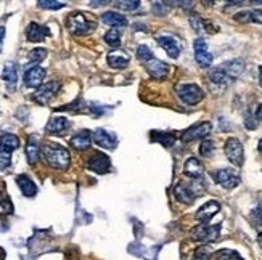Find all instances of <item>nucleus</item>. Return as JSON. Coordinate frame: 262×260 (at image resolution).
<instances>
[{
  "label": "nucleus",
  "mask_w": 262,
  "mask_h": 260,
  "mask_svg": "<svg viewBox=\"0 0 262 260\" xmlns=\"http://www.w3.org/2000/svg\"><path fill=\"white\" fill-rule=\"evenodd\" d=\"M4 40H5V26H0V52L4 49Z\"/></svg>",
  "instance_id": "obj_44"
},
{
  "label": "nucleus",
  "mask_w": 262,
  "mask_h": 260,
  "mask_svg": "<svg viewBox=\"0 0 262 260\" xmlns=\"http://www.w3.org/2000/svg\"><path fill=\"white\" fill-rule=\"evenodd\" d=\"M94 140L98 146H101V148H105V150H115L118 145L116 135L105 129H97L94 133Z\"/></svg>",
  "instance_id": "obj_14"
},
{
  "label": "nucleus",
  "mask_w": 262,
  "mask_h": 260,
  "mask_svg": "<svg viewBox=\"0 0 262 260\" xmlns=\"http://www.w3.org/2000/svg\"><path fill=\"white\" fill-rule=\"evenodd\" d=\"M174 196L177 201L184 202V204H191L193 201L196 199L198 196V191L195 190L193 185H187V183H177L174 188Z\"/></svg>",
  "instance_id": "obj_12"
},
{
  "label": "nucleus",
  "mask_w": 262,
  "mask_h": 260,
  "mask_svg": "<svg viewBox=\"0 0 262 260\" xmlns=\"http://www.w3.org/2000/svg\"><path fill=\"white\" fill-rule=\"evenodd\" d=\"M146 71L150 73L151 77L158 79V81H163V79H166L167 73H169V66L166 63H163L161 60H150L146 63Z\"/></svg>",
  "instance_id": "obj_16"
},
{
  "label": "nucleus",
  "mask_w": 262,
  "mask_h": 260,
  "mask_svg": "<svg viewBox=\"0 0 262 260\" xmlns=\"http://www.w3.org/2000/svg\"><path fill=\"white\" fill-rule=\"evenodd\" d=\"M135 55H137V58H139L140 61H150V60H153V52L150 50V47H146V45H139L137 47V52H135Z\"/></svg>",
  "instance_id": "obj_34"
},
{
  "label": "nucleus",
  "mask_w": 262,
  "mask_h": 260,
  "mask_svg": "<svg viewBox=\"0 0 262 260\" xmlns=\"http://www.w3.org/2000/svg\"><path fill=\"white\" fill-rule=\"evenodd\" d=\"M214 150H215L214 143H212L211 140H204V141L201 143V146H200V154H201L203 157H209V156H212Z\"/></svg>",
  "instance_id": "obj_36"
},
{
  "label": "nucleus",
  "mask_w": 262,
  "mask_h": 260,
  "mask_svg": "<svg viewBox=\"0 0 262 260\" xmlns=\"http://www.w3.org/2000/svg\"><path fill=\"white\" fill-rule=\"evenodd\" d=\"M71 146L74 150H79V151H84L87 150L90 143H92V133H90L89 130H81V132H77L74 137L71 138Z\"/></svg>",
  "instance_id": "obj_21"
},
{
  "label": "nucleus",
  "mask_w": 262,
  "mask_h": 260,
  "mask_svg": "<svg viewBox=\"0 0 262 260\" xmlns=\"http://www.w3.org/2000/svg\"><path fill=\"white\" fill-rule=\"evenodd\" d=\"M245 69V63L240 58H235L230 61H225L221 66L214 67V69L209 71V79L217 85H229L232 82H235L240 74Z\"/></svg>",
  "instance_id": "obj_1"
},
{
  "label": "nucleus",
  "mask_w": 262,
  "mask_h": 260,
  "mask_svg": "<svg viewBox=\"0 0 262 260\" xmlns=\"http://www.w3.org/2000/svg\"><path fill=\"white\" fill-rule=\"evenodd\" d=\"M61 84L58 81H50L47 84H42L36 92H34L32 95V100L36 101V103L39 105H47L49 101L58 93V90H60Z\"/></svg>",
  "instance_id": "obj_7"
},
{
  "label": "nucleus",
  "mask_w": 262,
  "mask_h": 260,
  "mask_svg": "<svg viewBox=\"0 0 262 260\" xmlns=\"http://www.w3.org/2000/svg\"><path fill=\"white\" fill-rule=\"evenodd\" d=\"M215 258L217 260H245L240 254L233 249H221L215 252Z\"/></svg>",
  "instance_id": "obj_30"
},
{
  "label": "nucleus",
  "mask_w": 262,
  "mask_h": 260,
  "mask_svg": "<svg viewBox=\"0 0 262 260\" xmlns=\"http://www.w3.org/2000/svg\"><path fill=\"white\" fill-rule=\"evenodd\" d=\"M2 79L4 82L7 84V87L13 88L18 82V69H16V64L13 61H8L4 66V71H2Z\"/></svg>",
  "instance_id": "obj_24"
},
{
  "label": "nucleus",
  "mask_w": 262,
  "mask_h": 260,
  "mask_svg": "<svg viewBox=\"0 0 262 260\" xmlns=\"http://www.w3.org/2000/svg\"><path fill=\"white\" fill-rule=\"evenodd\" d=\"M184 174L193 180L201 178L204 174V169H203V164L200 162V159H196V157H188L184 166Z\"/></svg>",
  "instance_id": "obj_18"
},
{
  "label": "nucleus",
  "mask_w": 262,
  "mask_h": 260,
  "mask_svg": "<svg viewBox=\"0 0 262 260\" xmlns=\"http://www.w3.org/2000/svg\"><path fill=\"white\" fill-rule=\"evenodd\" d=\"M16 183H18V186H19V190H21V193L25 195L26 198L36 196V193H37V186H36V183H34L28 175H18V177H16Z\"/></svg>",
  "instance_id": "obj_23"
},
{
  "label": "nucleus",
  "mask_w": 262,
  "mask_h": 260,
  "mask_svg": "<svg viewBox=\"0 0 262 260\" xmlns=\"http://www.w3.org/2000/svg\"><path fill=\"white\" fill-rule=\"evenodd\" d=\"M151 8H153V11H155L156 15H164L166 11H167L166 4H161V2H155V4L151 5Z\"/></svg>",
  "instance_id": "obj_43"
},
{
  "label": "nucleus",
  "mask_w": 262,
  "mask_h": 260,
  "mask_svg": "<svg viewBox=\"0 0 262 260\" xmlns=\"http://www.w3.org/2000/svg\"><path fill=\"white\" fill-rule=\"evenodd\" d=\"M26 156H28L29 164L37 162L39 156H40V148H39V143H37L36 137H29V140L26 143Z\"/></svg>",
  "instance_id": "obj_28"
},
{
  "label": "nucleus",
  "mask_w": 262,
  "mask_h": 260,
  "mask_svg": "<svg viewBox=\"0 0 262 260\" xmlns=\"http://www.w3.org/2000/svg\"><path fill=\"white\" fill-rule=\"evenodd\" d=\"M47 36H50V31L47 26H42L39 22H31L26 29V37L29 42H40Z\"/></svg>",
  "instance_id": "obj_17"
},
{
  "label": "nucleus",
  "mask_w": 262,
  "mask_h": 260,
  "mask_svg": "<svg viewBox=\"0 0 262 260\" xmlns=\"http://www.w3.org/2000/svg\"><path fill=\"white\" fill-rule=\"evenodd\" d=\"M211 122H198L195 124V126H191L188 130L184 132V135H182V140L184 141H193V140H200V138H204L208 137V135L211 133Z\"/></svg>",
  "instance_id": "obj_10"
},
{
  "label": "nucleus",
  "mask_w": 262,
  "mask_h": 260,
  "mask_svg": "<svg viewBox=\"0 0 262 260\" xmlns=\"http://www.w3.org/2000/svg\"><path fill=\"white\" fill-rule=\"evenodd\" d=\"M10 214H13V202L7 195L0 196V216H10Z\"/></svg>",
  "instance_id": "obj_33"
},
{
  "label": "nucleus",
  "mask_w": 262,
  "mask_h": 260,
  "mask_svg": "<svg viewBox=\"0 0 262 260\" xmlns=\"http://www.w3.org/2000/svg\"><path fill=\"white\" fill-rule=\"evenodd\" d=\"M153 140L155 141H159V143H163L164 146H172L174 145V135L172 133H159V132H153Z\"/></svg>",
  "instance_id": "obj_32"
},
{
  "label": "nucleus",
  "mask_w": 262,
  "mask_h": 260,
  "mask_svg": "<svg viewBox=\"0 0 262 260\" xmlns=\"http://www.w3.org/2000/svg\"><path fill=\"white\" fill-rule=\"evenodd\" d=\"M211 252H209V247H198L195 255H193V260H209Z\"/></svg>",
  "instance_id": "obj_40"
},
{
  "label": "nucleus",
  "mask_w": 262,
  "mask_h": 260,
  "mask_svg": "<svg viewBox=\"0 0 262 260\" xmlns=\"http://www.w3.org/2000/svg\"><path fill=\"white\" fill-rule=\"evenodd\" d=\"M251 222L254 223V227L262 230V207H256L251 212Z\"/></svg>",
  "instance_id": "obj_39"
},
{
  "label": "nucleus",
  "mask_w": 262,
  "mask_h": 260,
  "mask_svg": "<svg viewBox=\"0 0 262 260\" xmlns=\"http://www.w3.org/2000/svg\"><path fill=\"white\" fill-rule=\"evenodd\" d=\"M45 58H47V50L45 49H34L29 52L28 55V60L34 64H39L40 61H43Z\"/></svg>",
  "instance_id": "obj_31"
},
{
  "label": "nucleus",
  "mask_w": 262,
  "mask_h": 260,
  "mask_svg": "<svg viewBox=\"0 0 262 260\" xmlns=\"http://www.w3.org/2000/svg\"><path fill=\"white\" fill-rule=\"evenodd\" d=\"M257 150H259V153L262 154V138H260V141H259V145H257Z\"/></svg>",
  "instance_id": "obj_48"
},
{
  "label": "nucleus",
  "mask_w": 262,
  "mask_h": 260,
  "mask_svg": "<svg viewBox=\"0 0 262 260\" xmlns=\"http://www.w3.org/2000/svg\"><path fill=\"white\" fill-rule=\"evenodd\" d=\"M176 92H177V97L188 106L198 105L204 98L203 88L196 84H179L176 85Z\"/></svg>",
  "instance_id": "obj_4"
},
{
  "label": "nucleus",
  "mask_w": 262,
  "mask_h": 260,
  "mask_svg": "<svg viewBox=\"0 0 262 260\" xmlns=\"http://www.w3.org/2000/svg\"><path fill=\"white\" fill-rule=\"evenodd\" d=\"M10 164H11V154L0 151V171H5V169H8Z\"/></svg>",
  "instance_id": "obj_41"
},
{
  "label": "nucleus",
  "mask_w": 262,
  "mask_h": 260,
  "mask_svg": "<svg viewBox=\"0 0 262 260\" xmlns=\"http://www.w3.org/2000/svg\"><path fill=\"white\" fill-rule=\"evenodd\" d=\"M108 64L115 69H122L124 66L129 64V56L127 53H122V52H115V53H110L108 55Z\"/></svg>",
  "instance_id": "obj_27"
},
{
  "label": "nucleus",
  "mask_w": 262,
  "mask_h": 260,
  "mask_svg": "<svg viewBox=\"0 0 262 260\" xmlns=\"http://www.w3.org/2000/svg\"><path fill=\"white\" fill-rule=\"evenodd\" d=\"M193 49H195V60L201 67H209L212 64V55L208 52V45L203 39H196Z\"/></svg>",
  "instance_id": "obj_13"
},
{
  "label": "nucleus",
  "mask_w": 262,
  "mask_h": 260,
  "mask_svg": "<svg viewBox=\"0 0 262 260\" xmlns=\"http://www.w3.org/2000/svg\"><path fill=\"white\" fill-rule=\"evenodd\" d=\"M19 146V140L16 135L13 133H4L2 137H0V151L4 153H13L15 150H18Z\"/></svg>",
  "instance_id": "obj_25"
},
{
  "label": "nucleus",
  "mask_w": 262,
  "mask_h": 260,
  "mask_svg": "<svg viewBox=\"0 0 262 260\" xmlns=\"http://www.w3.org/2000/svg\"><path fill=\"white\" fill-rule=\"evenodd\" d=\"M219 233H221V225L201 223L191 230V240L201 241V243H211L219 238Z\"/></svg>",
  "instance_id": "obj_6"
},
{
  "label": "nucleus",
  "mask_w": 262,
  "mask_h": 260,
  "mask_svg": "<svg viewBox=\"0 0 262 260\" xmlns=\"http://www.w3.org/2000/svg\"><path fill=\"white\" fill-rule=\"evenodd\" d=\"M158 43H159V47L164 49L166 53L170 56V58H177V56L180 55V47H179V43L174 37H170V36H159L158 39Z\"/></svg>",
  "instance_id": "obj_19"
},
{
  "label": "nucleus",
  "mask_w": 262,
  "mask_h": 260,
  "mask_svg": "<svg viewBox=\"0 0 262 260\" xmlns=\"http://www.w3.org/2000/svg\"><path fill=\"white\" fill-rule=\"evenodd\" d=\"M42 157L50 167L58 169V171H66V169L70 167V162H71L70 151H68L64 146L56 145V143L45 145L43 150H42Z\"/></svg>",
  "instance_id": "obj_2"
},
{
  "label": "nucleus",
  "mask_w": 262,
  "mask_h": 260,
  "mask_svg": "<svg viewBox=\"0 0 262 260\" xmlns=\"http://www.w3.org/2000/svg\"><path fill=\"white\" fill-rule=\"evenodd\" d=\"M215 183H219L225 190H232L240 185V175L233 169H217V171L211 172Z\"/></svg>",
  "instance_id": "obj_5"
},
{
  "label": "nucleus",
  "mask_w": 262,
  "mask_h": 260,
  "mask_svg": "<svg viewBox=\"0 0 262 260\" xmlns=\"http://www.w3.org/2000/svg\"><path fill=\"white\" fill-rule=\"evenodd\" d=\"M111 167V159L105 153H94L87 161V169L95 174H106Z\"/></svg>",
  "instance_id": "obj_9"
},
{
  "label": "nucleus",
  "mask_w": 262,
  "mask_h": 260,
  "mask_svg": "<svg viewBox=\"0 0 262 260\" xmlns=\"http://www.w3.org/2000/svg\"><path fill=\"white\" fill-rule=\"evenodd\" d=\"M259 84L262 87V67H259Z\"/></svg>",
  "instance_id": "obj_46"
},
{
  "label": "nucleus",
  "mask_w": 262,
  "mask_h": 260,
  "mask_svg": "<svg viewBox=\"0 0 262 260\" xmlns=\"http://www.w3.org/2000/svg\"><path fill=\"white\" fill-rule=\"evenodd\" d=\"M68 127H70V121L63 116H55L49 121L45 130H47V133H50V135H61L64 130H68Z\"/></svg>",
  "instance_id": "obj_20"
},
{
  "label": "nucleus",
  "mask_w": 262,
  "mask_h": 260,
  "mask_svg": "<svg viewBox=\"0 0 262 260\" xmlns=\"http://www.w3.org/2000/svg\"><path fill=\"white\" fill-rule=\"evenodd\" d=\"M37 5L40 8H47V10H60L64 7L63 2H53V0H39Z\"/></svg>",
  "instance_id": "obj_37"
},
{
  "label": "nucleus",
  "mask_w": 262,
  "mask_h": 260,
  "mask_svg": "<svg viewBox=\"0 0 262 260\" xmlns=\"http://www.w3.org/2000/svg\"><path fill=\"white\" fill-rule=\"evenodd\" d=\"M225 154L229 157V161L233 166H243L245 162V150H243V145L238 138H229L225 141Z\"/></svg>",
  "instance_id": "obj_8"
},
{
  "label": "nucleus",
  "mask_w": 262,
  "mask_h": 260,
  "mask_svg": "<svg viewBox=\"0 0 262 260\" xmlns=\"http://www.w3.org/2000/svg\"><path fill=\"white\" fill-rule=\"evenodd\" d=\"M103 39H105V42L110 45L111 49H119V45H121V34H119V31H116V29L108 31L103 36Z\"/></svg>",
  "instance_id": "obj_29"
},
{
  "label": "nucleus",
  "mask_w": 262,
  "mask_h": 260,
  "mask_svg": "<svg viewBox=\"0 0 262 260\" xmlns=\"http://www.w3.org/2000/svg\"><path fill=\"white\" fill-rule=\"evenodd\" d=\"M101 21L111 28H126L127 26L126 16L118 13V11H106V13L101 15Z\"/></svg>",
  "instance_id": "obj_22"
},
{
  "label": "nucleus",
  "mask_w": 262,
  "mask_h": 260,
  "mask_svg": "<svg viewBox=\"0 0 262 260\" xmlns=\"http://www.w3.org/2000/svg\"><path fill=\"white\" fill-rule=\"evenodd\" d=\"M45 74H47V71H45L43 67L39 66V64H34V66L28 67L26 73H25V84H26V87H29V88H39L42 85V82H43Z\"/></svg>",
  "instance_id": "obj_11"
},
{
  "label": "nucleus",
  "mask_w": 262,
  "mask_h": 260,
  "mask_svg": "<svg viewBox=\"0 0 262 260\" xmlns=\"http://www.w3.org/2000/svg\"><path fill=\"white\" fill-rule=\"evenodd\" d=\"M219 210H221L219 202L217 201H209V202H206V204L198 209V212L195 214V219L198 222H201V223H208Z\"/></svg>",
  "instance_id": "obj_15"
},
{
  "label": "nucleus",
  "mask_w": 262,
  "mask_h": 260,
  "mask_svg": "<svg viewBox=\"0 0 262 260\" xmlns=\"http://www.w3.org/2000/svg\"><path fill=\"white\" fill-rule=\"evenodd\" d=\"M257 241H259V246H260V249H262V233L257 236Z\"/></svg>",
  "instance_id": "obj_47"
},
{
  "label": "nucleus",
  "mask_w": 262,
  "mask_h": 260,
  "mask_svg": "<svg viewBox=\"0 0 262 260\" xmlns=\"http://www.w3.org/2000/svg\"><path fill=\"white\" fill-rule=\"evenodd\" d=\"M249 112L253 114V117L256 119V122L257 124H260L262 122V105H256L253 109H249Z\"/></svg>",
  "instance_id": "obj_42"
},
{
  "label": "nucleus",
  "mask_w": 262,
  "mask_h": 260,
  "mask_svg": "<svg viewBox=\"0 0 262 260\" xmlns=\"http://www.w3.org/2000/svg\"><path fill=\"white\" fill-rule=\"evenodd\" d=\"M106 2H90V5L92 7H101V5H105Z\"/></svg>",
  "instance_id": "obj_45"
},
{
  "label": "nucleus",
  "mask_w": 262,
  "mask_h": 260,
  "mask_svg": "<svg viewBox=\"0 0 262 260\" xmlns=\"http://www.w3.org/2000/svg\"><path fill=\"white\" fill-rule=\"evenodd\" d=\"M235 19L240 22H259L262 25V10H245L235 15Z\"/></svg>",
  "instance_id": "obj_26"
},
{
  "label": "nucleus",
  "mask_w": 262,
  "mask_h": 260,
  "mask_svg": "<svg viewBox=\"0 0 262 260\" xmlns=\"http://www.w3.org/2000/svg\"><path fill=\"white\" fill-rule=\"evenodd\" d=\"M190 25H191L193 31L198 32V34H201V32L206 31V22H204V21H203L200 16H196V15H191V16H190Z\"/></svg>",
  "instance_id": "obj_35"
},
{
  "label": "nucleus",
  "mask_w": 262,
  "mask_h": 260,
  "mask_svg": "<svg viewBox=\"0 0 262 260\" xmlns=\"http://www.w3.org/2000/svg\"><path fill=\"white\" fill-rule=\"evenodd\" d=\"M139 5H140L139 0H126V2H122V0H119V2H116V7H118V8H121V10H129V11H132V10H135V8H139Z\"/></svg>",
  "instance_id": "obj_38"
},
{
  "label": "nucleus",
  "mask_w": 262,
  "mask_h": 260,
  "mask_svg": "<svg viewBox=\"0 0 262 260\" xmlns=\"http://www.w3.org/2000/svg\"><path fill=\"white\" fill-rule=\"evenodd\" d=\"M66 26L71 34H76V36H84V34H89L90 31H94L95 22L90 21L84 13H81V11H76V13H71L70 16H68Z\"/></svg>",
  "instance_id": "obj_3"
}]
</instances>
